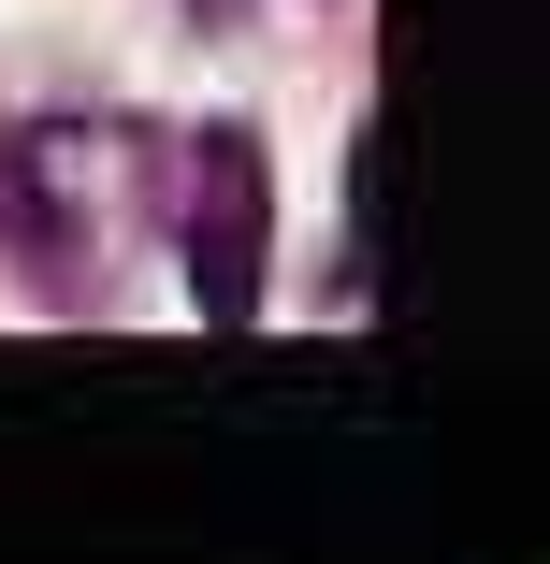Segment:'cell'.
I'll use <instances>...</instances> for the list:
<instances>
[{
  "instance_id": "obj_1",
  "label": "cell",
  "mask_w": 550,
  "mask_h": 564,
  "mask_svg": "<svg viewBox=\"0 0 550 564\" xmlns=\"http://www.w3.org/2000/svg\"><path fill=\"white\" fill-rule=\"evenodd\" d=\"M188 290L217 333L261 318V145L247 131H203V188H188Z\"/></svg>"
}]
</instances>
